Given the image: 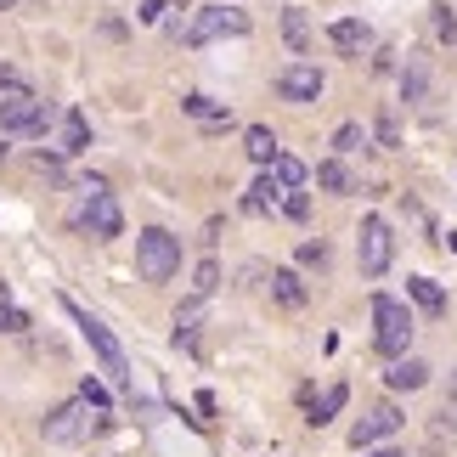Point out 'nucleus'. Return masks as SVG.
Here are the masks:
<instances>
[{
	"mask_svg": "<svg viewBox=\"0 0 457 457\" xmlns=\"http://www.w3.org/2000/svg\"><path fill=\"white\" fill-rule=\"evenodd\" d=\"M62 311H68V316H74V328L85 333V345H91V350H96V361H102V373H108V378L119 384V390H130V361H125V345H119V339H113V333H108V322H102V316H91V311H85L79 300H68V294H62Z\"/></svg>",
	"mask_w": 457,
	"mask_h": 457,
	"instance_id": "nucleus-1",
	"label": "nucleus"
},
{
	"mask_svg": "<svg viewBox=\"0 0 457 457\" xmlns=\"http://www.w3.org/2000/svg\"><path fill=\"white\" fill-rule=\"evenodd\" d=\"M74 226H79V232H91L96 243H113L119 232H125L119 198L108 192V181H102V175H91V181H79V209H74Z\"/></svg>",
	"mask_w": 457,
	"mask_h": 457,
	"instance_id": "nucleus-2",
	"label": "nucleus"
},
{
	"mask_svg": "<svg viewBox=\"0 0 457 457\" xmlns=\"http://www.w3.org/2000/svg\"><path fill=\"white\" fill-rule=\"evenodd\" d=\"M136 277L142 283H175L181 277V237L164 232V226H147V232H136Z\"/></svg>",
	"mask_w": 457,
	"mask_h": 457,
	"instance_id": "nucleus-3",
	"label": "nucleus"
},
{
	"mask_svg": "<svg viewBox=\"0 0 457 457\" xmlns=\"http://www.w3.org/2000/svg\"><path fill=\"white\" fill-rule=\"evenodd\" d=\"M62 119L57 102L34 96V91H6L0 96V136H46Z\"/></svg>",
	"mask_w": 457,
	"mask_h": 457,
	"instance_id": "nucleus-4",
	"label": "nucleus"
},
{
	"mask_svg": "<svg viewBox=\"0 0 457 457\" xmlns=\"http://www.w3.org/2000/svg\"><path fill=\"white\" fill-rule=\"evenodd\" d=\"M108 424H113L108 412H91V407H85V401L74 395V401H62V407L46 418V424H40V435H46L51 446H85L91 435H102Z\"/></svg>",
	"mask_w": 457,
	"mask_h": 457,
	"instance_id": "nucleus-5",
	"label": "nucleus"
},
{
	"mask_svg": "<svg viewBox=\"0 0 457 457\" xmlns=\"http://www.w3.org/2000/svg\"><path fill=\"white\" fill-rule=\"evenodd\" d=\"M373 345H378V356H390V361L407 356V345H412V311H407V300H395V294H373Z\"/></svg>",
	"mask_w": 457,
	"mask_h": 457,
	"instance_id": "nucleus-6",
	"label": "nucleus"
},
{
	"mask_svg": "<svg viewBox=\"0 0 457 457\" xmlns=\"http://www.w3.org/2000/svg\"><path fill=\"white\" fill-rule=\"evenodd\" d=\"M401 429H407V412H401L395 401H378V407H367L356 424H350V446H356V452H373L384 441H395Z\"/></svg>",
	"mask_w": 457,
	"mask_h": 457,
	"instance_id": "nucleus-7",
	"label": "nucleus"
},
{
	"mask_svg": "<svg viewBox=\"0 0 457 457\" xmlns=\"http://www.w3.org/2000/svg\"><path fill=\"white\" fill-rule=\"evenodd\" d=\"M390 260H395L390 220H384V215H367L361 232H356V266H361V277H384V271H390Z\"/></svg>",
	"mask_w": 457,
	"mask_h": 457,
	"instance_id": "nucleus-8",
	"label": "nucleus"
},
{
	"mask_svg": "<svg viewBox=\"0 0 457 457\" xmlns=\"http://www.w3.org/2000/svg\"><path fill=\"white\" fill-rule=\"evenodd\" d=\"M226 34H249V12H237V6H198L181 40L187 46H209V40H226Z\"/></svg>",
	"mask_w": 457,
	"mask_h": 457,
	"instance_id": "nucleus-9",
	"label": "nucleus"
},
{
	"mask_svg": "<svg viewBox=\"0 0 457 457\" xmlns=\"http://www.w3.org/2000/svg\"><path fill=\"white\" fill-rule=\"evenodd\" d=\"M271 85H277L283 102H294V108H311V102H322V91H328V79H322L316 62H283Z\"/></svg>",
	"mask_w": 457,
	"mask_h": 457,
	"instance_id": "nucleus-10",
	"label": "nucleus"
},
{
	"mask_svg": "<svg viewBox=\"0 0 457 457\" xmlns=\"http://www.w3.org/2000/svg\"><path fill=\"white\" fill-rule=\"evenodd\" d=\"M328 40L339 57H361L367 46H373V29L361 23V17H339V23H328Z\"/></svg>",
	"mask_w": 457,
	"mask_h": 457,
	"instance_id": "nucleus-11",
	"label": "nucleus"
},
{
	"mask_svg": "<svg viewBox=\"0 0 457 457\" xmlns=\"http://www.w3.org/2000/svg\"><path fill=\"white\" fill-rule=\"evenodd\" d=\"M271 300L283 305V311H305L311 305V283L294 266H283V271H271Z\"/></svg>",
	"mask_w": 457,
	"mask_h": 457,
	"instance_id": "nucleus-12",
	"label": "nucleus"
},
{
	"mask_svg": "<svg viewBox=\"0 0 457 457\" xmlns=\"http://www.w3.org/2000/svg\"><path fill=\"white\" fill-rule=\"evenodd\" d=\"M345 401H350V384H328L322 395H311V407H305V424H311V429L333 424V418L345 412Z\"/></svg>",
	"mask_w": 457,
	"mask_h": 457,
	"instance_id": "nucleus-13",
	"label": "nucleus"
},
{
	"mask_svg": "<svg viewBox=\"0 0 457 457\" xmlns=\"http://www.w3.org/2000/svg\"><path fill=\"white\" fill-rule=\"evenodd\" d=\"M85 147H91V119H85L79 108H62V158H79Z\"/></svg>",
	"mask_w": 457,
	"mask_h": 457,
	"instance_id": "nucleus-14",
	"label": "nucleus"
},
{
	"mask_svg": "<svg viewBox=\"0 0 457 457\" xmlns=\"http://www.w3.org/2000/svg\"><path fill=\"white\" fill-rule=\"evenodd\" d=\"M277 204H283V187L271 181V170H260V181L243 192V215H271Z\"/></svg>",
	"mask_w": 457,
	"mask_h": 457,
	"instance_id": "nucleus-15",
	"label": "nucleus"
},
{
	"mask_svg": "<svg viewBox=\"0 0 457 457\" xmlns=\"http://www.w3.org/2000/svg\"><path fill=\"white\" fill-rule=\"evenodd\" d=\"M243 153H249L260 170H271V164H277V153H283V147H277L271 125H249V130H243Z\"/></svg>",
	"mask_w": 457,
	"mask_h": 457,
	"instance_id": "nucleus-16",
	"label": "nucleus"
},
{
	"mask_svg": "<svg viewBox=\"0 0 457 457\" xmlns=\"http://www.w3.org/2000/svg\"><path fill=\"white\" fill-rule=\"evenodd\" d=\"M384 384H390V390H424V384H429V367L418 361V356H401V361H390Z\"/></svg>",
	"mask_w": 457,
	"mask_h": 457,
	"instance_id": "nucleus-17",
	"label": "nucleus"
},
{
	"mask_svg": "<svg viewBox=\"0 0 457 457\" xmlns=\"http://www.w3.org/2000/svg\"><path fill=\"white\" fill-rule=\"evenodd\" d=\"M316 187L333 192V198H350V192H356V175L345 170V158H328V164H316Z\"/></svg>",
	"mask_w": 457,
	"mask_h": 457,
	"instance_id": "nucleus-18",
	"label": "nucleus"
},
{
	"mask_svg": "<svg viewBox=\"0 0 457 457\" xmlns=\"http://www.w3.org/2000/svg\"><path fill=\"white\" fill-rule=\"evenodd\" d=\"M181 113L187 119H198V125H232V108H220L215 96H204V91H192L187 102H181Z\"/></svg>",
	"mask_w": 457,
	"mask_h": 457,
	"instance_id": "nucleus-19",
	"label": "nucleus"
},
{
	"mask_svg": "<svg viewBox=\"0 0 457 457\" xmlns=\"http://www.w3.org/2000/svg\"><path fill=\"white\" fill-rule=\"evenodd\" d=\"M407 300H412L418 311H429V316L446 311V294H441V283H435V277H407Z\"/></svg>",
	"mask_w": 457,
	"mask_h": 457,
	"instance_id": "nucleus-20",
	"label": "nucleus"
},
{
	"mask_svg": "<svg viewBox=\"0 0 457 457\" xmlns=\"http://www.w3.org/2000/svg\"><path fill=\"white\" fill-rule=\"evenodd\" d=\"M283 40H288V51H294V57H305V51H311V40H316V34H311V17H305L300 6H288V12H283Z\"/></svg>",
	"mask_w": 457,
	"mask_h": 457,
	"instance_id": "nucleus-21",
	"label": "nucleus"
},
{
	"mask_svg": "<svg viewBox=\"0 0 457 457\" xmlns=\"http://www.w3.org/2000/svg\"><path fill=\"white\" fill-rule=\"evenodd\" d=\"M198 322H204V300H198V294H192V300L181 305V311H175V345H198Z\"/></svg>",
	"mask_w": 457,
	"mask_h": 457,
	"instance_id": "nucleus-22",
	"label": "nucleus"
},
{
	"mask_svg": "<svg viewBox=\"0 0 457 457\" xmlns=\"http://www.w3.org/2000/svg\"><path fill=\"white\" fill-rule=\"evenodd\" d=\"M271 181L283 187V192H300V187H305V164H300V158H288V153H277V164H271Z\"/></svg>",
	"mask_w": 457,
	"mask_h": 457,
	"instance_id": "nucleus-23",
	"label": "nucleus"
},
{
	"mask_svg": "<svg viewBox=\"0 0 457 457\" xmlns=\"http://www.w3.org/2000/svg\"><path fill=\"white\" fill-rule=\"evenodd\" d=\"M23 328H29V311L12 300L6 283H0V333H23Z\"/></svg>",
	"mask_w": 457,
	"mask_h": 457,
	"instance_id": "nucleus-24",
	"label": "nucleus"
},
{
	"mask_svg": "<svg viewBox=\"0 0 457 457\" xmlns=\"http://www.w3.org/2000/svg\"><path fill=\"white\" fill-rule=\"evenodd\" d=\"M215 288H220V266H215V260H198V271H192V294L209 300Z\"/></svg>",
	"mask_w": 457,
	"mask_h": 457,
	"instance_id": "nucleus-25",
	"label": "nucleus"
},
{
	"mask_svg": "<svg viewBox=\"0 0 457 457\" xmlns=\"http://www.w3.org/2000/svg\"><path fill=\"white\" fill-rule=\"evenodd\" d=\"M79 401H85L91 412H108V407H113V395H108V384H102V378H85V384H79Z\"/></svg>",
	"mask_w": 457,
	"mask_h": 457,
	"instance_id": "nucleus-26",
	"label": "nucleus"
},
{
	"mask_svg": "<svg viewBox=\"0 0 457 457\" xmlns=\"http://www.w3.org/2000/svg\"><path fill=\"white\" fill-rule=\"evenodd\" d=\"M356 147H367V130L350 119V125H339L333 130V153H356Z\"/></svg>",
	"mask_w": 457,
	"mask_h": 457,
	"instance_id": "nucleus-27",
	"label": "nucleus"
},
{
	"mask_svg": "<svg viewBox=\"0 0 457 457\" xmlns=\"http://www.w3.org/2000/svg\"><path fill=\"white\" fill-rule=\"evenodd\" d=\"M277 209H283L288 220H311V192L305 187L300 192H283V204H277Z\"/></svg>",
	"mask_w": 457,
	"mask_h": 457,
	"instance_id": "nucleus-28",
	"label": "nucleus"
},
{
	"mask_svg": "<svg viewBox=\"0 0 457 457\" xmlns=\"http://www.w3.org/2000/svg\"><path fill=\"white\" fill-rule=\"evenodd\" d=\"M429 91V74H424V68H407V74H401V96H407V102H418V96H424Z\"/></svg>",
	"mask_w": 457,
	"mask_h": 457,
	"instance_id": "nucleus-29",
	"label": "nucleus"
},
{
	"mask_svg": "<svg viewBox=\"0 0 457 457\" xmlns=\"http://www.w3.org/2000/svg\"><path fill=\"white\" fill-rule=\"evenodd\" d=\"M300 266H311V271L328 266V243H322V237H305V243H300Z\"/></svg>",
	"mask_w": 457,
	"mask_h": 457,
	"instance_id": "nucleus-30",
	"label": "nucleus"
},
{
	"mask_svg": "<svg viewBox=\"0 0 457 457\" xmlns=\"http://www.w3.org/2000/svg\"><path fill=\"white\" fill-rule=\"evenodd\" d=\"M136 17H142V23H164L170 6H164V0H142V6H136Z\"/></svg>",
	"mask_w": 457,
	"mask_h": 457,
	"instance_id": "nucleus-31",
	"label": "nucleus"
},
{
	"mask_svg": "<svg viewBox=\"0 0 457 457\" xmlns=\"http://www.w3.org/2000/svg\"><path fill=\"white\" fill-rule=\"evenodd\" d=\"M435 34H441V40H452V34H457V17H452V6H435Z\"/></svg>",
	"mask_w": 457,
	"mask_h": 457,
	"instance_id": "nucleus-32",
	"label": "nucleus"
},
{
	"mask_svg": "<svg viewBox=\"0 0 457 457\" xmlns=\"http://www.w3.org/2000/svg\"><path fill=\"white\" fill-rule=\"evenodd\" d=\"M378 142H384V147H395V142H401V136H395V119H390V113L378 119Z\"/></svg>",
	"mask_w": 457,
	"mask_h": 457,
	"instance_id": "nucleus-33",
	"label": "nucleus"
},
{
	"mask_svg": "<svg viewBox=\"0 0 457 457\" xmlns=\"http://www.w3.org/2000/svg\"><path fill=\"white\" fill-rule=\"evenodd\" d=\"M367 457H407V452H401V446H373Z\"/></svg>",
	"mask_w": 457,
	"mask_h": 457,
	"instance_id": "nucleus-34",
	"label": "nucleus"
},
{
	"mask_svg": "<svg viewBox=\"0 0 457 457\" xmlns=\"http://www.w3.org/2000/svg\"><path fill=\"white\" fill-rule=\"evenodd\" d=\"M0 164H6V136H0Z\"/></svg>",
	"mask_w": 457,
	"mask_h": 457,
	"instance_id": "nucleus-35",
	"label": "nucleus"
}]
</instances>
